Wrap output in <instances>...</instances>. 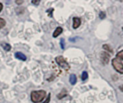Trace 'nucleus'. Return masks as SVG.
<instances>
[{
  "label": "nucleus",
  "mask_w": 123,
  "mask_h": 103,
  "mask_svg": "<svg viewBox=\"0 0 123 103\" xmlns=\"http://www.w3.org/2000/svg\"><path fill=\"white\" fill-rule=\"evenodd\" d=\"M46 96V92L44 90L33 91L31 94V101L34 103H38L43 100Z\"/></svg>",
  "instance_id": "nucleus-1"
},
{
  "label": "nucleus",
  "mask_w": 123,
  "mask_h": 103,
  "mask_svg": "<svg viewBox=\"0 0 123 103\" xmlns=\"http://www.w3.org/2000/svg\"><path fill=\"white\" fill-rule=\"evenodd\" d=\"M55 60H56V63H57L62 68L64 69L65 70L68 71V70L70 69V66L69 64L66 61V60L64 59V57H63L62 56H59L56 57Z\"/></svg>",
  "instance_id": "nucleus-2"
},
{
  "label": "nucleus",
  "mask_w": 123,
  "mask_h": 103,
  "mask_svg": "<svg viewBox=\"0 0 123 103\" xmlns=\"http://www.w3.org/2000/svg\"><path fill=\"white\" fill-rule=\"evenodd\" d=\"M111 64H112L114 69L117 72H119L121 74H123V64L122 63V61L120 60L117 59V58L114 59L111 61Z\"/></svg>",
  "instance_id": "nucleus-3"
},
{
  "label": "nucleus",
  "mask_w": 123,
  "mask_h": 103,
  "mask_svg": "<svg viewBox=\"0 0 123 103\" xmlns=\"http://www.w3.org/2000/svg\"><path fill=\"white\" fill-rule=\"evenodd\" d=\"M109 59H110V56L108 53L104 52V51H102V52L100 53V60L103 65H106L109 64Z\"/></svg>",
  "instance_id": "nucleus-4"
},
{
  "label": "nucleus",
  "mask_w": 123,
  "mask_h": 103,
  "mask_svg": "<svg viewBox=\"0 0 123 103\" xmlns=\"http://www.w3.org/2000/svg\"><path fill=\"white\" fill-rule=\"evenodd\" d=\"M73 28L74 29H77L81 24V20L79 17H74L73 18Z\"/></svg>",
  "instance_id": "nucleus-5"
},
{
  "label": "nucleus",
  "mask_w": 123,
  "mask_h": 103,
  "mask_svg": "<svg viewBox=\"0 0 123 103\" xmlns=\"http://www.w3.org/2000/svg\"><path fill=\"white\" fill-rule=\"evenodd\" d=\"M15 56L16 59H19V60H21V61H26V59H27L25 55L21 53V52H16L15 54Z\"/></svg>",
  "instance_id": "nucleus-6"
},
{
  "label": "nucleus",
  "mask_w": 123,
  "mask_h": 103,
  "mask_svg": "<svg viewBox=\"0 0 123 103\" xmlns=\"http://www.w3.org/2000/svg\"><path fill=\"white\" fill-rule=\"evenodd\" d=\"M62 31H63V29L61 27H57L56 28V30H54V32L53 33V37H54V38L58 37L62 33Z\"/></svg>",
  "instance_id": "nucleus-7"
},
{
  "label": "nucleus",
  "mask_w": 123,
  "mask_h": 103,
  "mask_svg": "<svg viewBox=\"0 0 123 103\" xmlns=\"http://www.w3.org/2000/svg\"><path fill=\"white\" fill-rule=\"evenodd\" d=\"M0 45H1V46L3 48V49L6 51H10L12 48L11 45L9 44V43H7L5 42H1V43H0Z\"/></svg>",
  "instance_id": "nucleus-8"
},
{
  "label": "nucleus",
  "mask_w": 123,
  "mask_h": 103,
  "mask_svg": "<svg viewBox=\"0 0 123 103\" xmlns=\"http://www.w3.org/2000/svg\"><path fill=\"white\" fill-rule=\"evenodd\" d=\"M70 82L72 85H74L77 82V77L75 74H71L70 76Z\"/></svg>",
  "instance_id": "nucleus-9"
},
{
  "label": "nucleus",
  "mask_w": 123,
  "mask_h": 103,
  "mask_svg": "<svg viewBox=\"0 0 123 103\" xmlns=\"http://www.w3.org/2000/svg\"><path fill=\"white\" fill-rule=\"evenodd\" d=\"M67 95V91L66 89H62V91L59 94H57V97L60 99L62 98H63L64 97H65Z\"/></svg>",
  "instance_id": "nucleus-10"
},
{
  "label": "nucleus",
  "mask_w": 123,
  "mask_h": 103,
  "mask_svg": "<svg viewBox=\"0 0 123 103\" xmlns=\"http://www.w3.org/2000/svg\"><path fill=\"white\" fill-rule=\"evenodd\" d=\"M103 48H104V50H106L109 51V52H110V53H112V52H113L112 48H111L108 45V44H104V45H103Z\"/></svg>",
  "instance_id": "nucleus-11"
},
{
  "label": "nucleus",
  "mask_w": 123,
  "mask_h": 103,
  "mask_svg": "<svg viewBox=\"0 0 123 103\" xmlns=\"http://www.w3.org/2000/svg\"><path fill=\"white\" fill-rule=\"evenodd\" d=\"M117 59L120 60V61H123V50L119 51V53H117Z\"/></svg>",
  "instance_id": "nucleus-12"
},
{
  "label": "nucleus",
  "mask_w": 123,
  "mask_h": 103,
  "mask_svg": "<svg viewBox=\"0 0 123 103\" xmlns=\"http://www.w3.org/2000/svg\"><path fill=\"white\" fill-rule=\"evenodd\" d=\"M82 80L83 81H85V80H86L88 78V73H87V71H83V73H82Z\"/></svg>",
  "instance_id": "nucleus-13"
},
{
  "label": "nucleus",
  "mask_w": 123,
  "mask_h": 103,
  "mask_svg": "<svg viewBox=\"0 0 123 103\" xmlns=\"http://www.w3.org/2000/svg\"><path fill=\"white\" fill-rule=\"evenodd\" d=\"M6 25V22L4 19L0 18V29H2V27H4Z\"/></svg>",
  "instance_id": "nucleus-14"
},
{
  "label": "nucleus",
  "mask_w": 123,
  "mask_h": 103,
  "mask_svg": "<svg viewBox=\"0 0 123 103\" xmlns=\"http://www.w3.org/2000/svg\"><path fill=\"white\" fill-rule=\"evenodd\" d=\"M65 40L63 38H61V40H60V46H61L62 49H65Z\"/></svg>",
  "instance_id": "nucleus-15"
},
{
  "label": "nucleus",
  "mask_w": 123,
  "mask_h": 103,
  "mask_svg": "<svg viewBox=\"0 0 123 103\" xmlns=\"http://www.w3.org/2000/svg\"><path fill=\"white\" fill-rule=\"evenodd\" d=\"M99 17H100V19H101V20L104 19V18L106 17V14H105V12H101L99 13Z\"/></svg>",
  "instance_id": "nucleus-16"
},
{
  "label": "nucleus",
  "mask_w": 123,
  "mask_h": 103,
  "mask_svg": "<svg viewBox=\"0 0 123 103\" xmlns=\"http://www.w3.org/2000/svg\"><path fill=\"white\" fill-rule=\"evenodd\" d=\"M50 98H51V94H48V97H47V98H46V99L43 103H49V102H50Z\"/></svg>",
  "instance_id": "nucleus-17"
},
{
  "label": "nucleus",
  "mask_w": 123,
  "mask_h": 103,
  "mask_svg": "<svg viewBox=\"0 0 123 103\" xmlns=\"http://www.w3.org/2000/svg\"><path fill=\"white\" fill-rule=\"evenodd\" d=\"M54 12V8H51V9H49V10H48L46 11V12L49 14L50 17H52V12Z\"/></svg>",
  "instance_id": "nucleus-18"
},
{
  "label": "nucleus",
  "mask_w": 123,
  "mask_h": 103,
  "mask_svg": "<svg viewBox=\"0 0 123 103\" xmlns=\"http://www.w3.org/2000/svg\"><path fill=\"white\" fill-rule=\"evenodd\" d=\"M40 2H41V1H39V0H38V1H34V0H33V1H32V3L34 4V5H38Z\"/></svg>",
  "instance_id": "nucleus-19"
},
{
  "label": "nucleus",
  "mask_w": 123,
  "mask_h": 103,
  "mask_svg": "<svg viewBox=\"0 0 123 103\" xmlns=\"http://www.w3.org/2000/svg\"><path fill=\"white\" fill-rule=\"evenodd\" d=\"M15 2H16L18 5H21L22 3H23V2H24V1H23V0H21V1H20V0H18H18H16Z\"/></svg>",
  "instance_id": "nucleus-20"
},
{
  "label": "nucleus",
  "mask_w": 123,
  "mask_h": 103,
  "mask_svg": "<svg viewBox=\"0 0 123 103\" xmlns=\"http://www.w3.org/2000/svg\"><path fill=\"white\" fill-rule=\"evenodd\" d=\"M119 89L123 92V84H122V85H120L119 87Z\"/></svg>",
  "instance_id": "nucleus-21"
},
{
  "label": "nucleus",
  "mask_w": 123,
  "mask_h": 103,
  "mask_svg": "<svg viewBox=\"0 0 123 103\" xmlns=\"http://www.w3.org/2000/svg\"><path fill=\"white\" fill-rule=\"evenodd\" d=\"M2 8H3V5L2 3H0V12L2 10Z\"/></svg>",
  "instance_id": "nucleus-22"
},
{
  "label": "nucleus",
  "mask_w": 123,
  "mask_h": 103,
  "mask_svg": "<svg viewBox=\"0 0 123 103\" xmlns=\"http://www.w3.org/2000/svg\"><path fill=\"white\" fill-rule=\"evenodd\" d=\"M122 30H123V27H122Z\"/></svg>",
  "instance_id": "nucleus-23"
}]
</instances>
